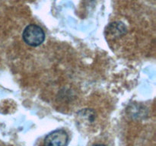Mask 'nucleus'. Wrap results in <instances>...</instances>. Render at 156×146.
<instances>
[{"label":"nucleus","mask_w":156,"mask_h":146,"mask_svg":"<svg viewBox=\"0 0 156 146\" xmlns=\"http://www.w3.org/2000/svg\"><path fill=\"white\" fill-rule=\"evenodd\" d=\"M69 135L64 129H56L45 137L44 146H66L68 143Z\"/></svg>","instance_id":"2"},{"label":"nucleus","mask_w":156,"mask_h":146,"mask_svg":"<svg viewBox=\"0 0 156 146\" xmlns=\"http://www.w3.org/2000/svg\"><path fill=\"white\" fill-rule=\"evenodd\" d=\"M93 146H106L105 145V144H94V145Z\"/></svg>","instance_id":"3"},{"label":"nucleus","mask_w":156,"mask_h":146,"mask_svg":"<svg viewBox=\"0 0 156 146\" xmlns=\"http://www.w3.org/2000/svg\"><path fill=\"white\" fill-rule=\"evenodd\" d=\"M22 37L27 44L31 47H37L45 40V33L41 27L32 24L25 27L23 31Z\"/></svg>","instance_id":"1"}]
</instances>
